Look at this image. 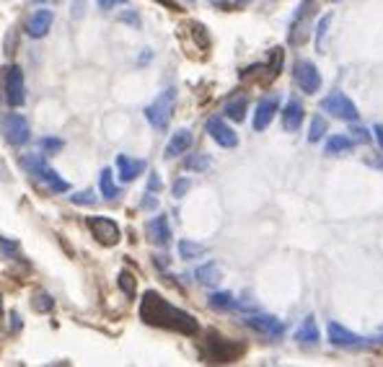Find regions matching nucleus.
<instances>
[{"label":"nucleus","instance_id":"nucleus-21","mask_svg":"<svg viewBox=\"0 0 383 367\" xmlns=\"http://www.w3.org/2000/svg\"><path fill=\"white\" fill-rule=\"evenodd\" d=\"M246 106H248L246 96H236V99L228 101L223 112H226L228 119H233V122H244V119H246Z\"/></svg>","mask_w":383,"mask_h":367},{"label":"nucleus","instance_id":"nucleus-8","mask_svg":"<svg viewBox=\"0 0 383 367\" xmlns=\"http://www.w3.org/2000/svg\"><path fill=\"white\" fill-rule=\"evenodd\" d=\"M86 225H89L91 235H93L102 246H117L119 244V238H122L119 225L114 223L112 217H89Z\"/></svg>","mask_w":383,"mask_h":367},{"label":"nucleus","instance_id":"nucleus-30","mask_svg":"<svg viewBox=\"0 0 383 367\" xmlns=\"http://www.w3.org/2000/svg\"><path fill=\"white\" fill-rule=\"evenodd\" d=\"M329 23H332V13H327L321 21L316 23V47H318V52L324 49V34H327Z\"/></svg>","mask_w":383,"mask_h":367},{"label":"nucleus","instance_id":"nucleus-18","mask_svg":"<svg viewBox=\"0 0 383 367\" xmlns=\"http://www.w3.org/2000/svg\"><path fill=\"white\" fill-rule=\"evenodd\" d=\"M192 132L189 130H176V132L171 134V140H169V145H166V153L163 156L166 158H179L181 153H187L192 147Z\"/></svg>","mask_w":383,"mask_h":367},{"label":"nucleus","instance_id":"nucleus-38","mask_svg":"<svg viewBox=\"0 0 383 367\" xmlns=\"http://www.w3.org/2000/svg\"><path fill=\"white\" fill-rule=\"evenodd\" d=\"M119 19H122L124 23H132V26H140V19H137V13H122V16H119Z\"/></svg>","mask_w":383,"mask_h":367},{"label":"nucleus","instance_id":"nucleus-29","mask_svg":"<svg viewBox=\"0 0 383 367\" xmlns=\"http://www.w3.org/2000/svg\"><path fill=\"white\" fill-rule=\"evenodd\" d=\"M210 163H213V161L205 156V153H194V156L187 158V163H184V166L189 168V171H197V174H202V171H207V168H210Z\"/></svg>","mask_w":383,"mask_h":367},{"label":"nucleus","instance_id":"nucleus-32","mask_svg":"<svg viewBox=\"0 0 383 367\" xmlns=\"http://www.w3.org/2000/svg\"><path fill=\"white\" fill-rule=\"evenodd\" d=\"M70 202H73V204L93 207V204H96V197H93V191H78V194H70Z\"/></svg>","mask_w":383,"mask_h":367},{"label":"nucleus","instance_id":"nucleus-3","mask_svg":"<svg viewBox=\"0 0 383 367\" xmlns=\"http://www.w3.org/2000/svg\"><path fill=\"white\" fill-rule=\"evenodd\" d=\"M21 166L32 174L34 178H39V181H45L47 187L52 191H57V194H62V191H70V184L65 181V178L57 174L52 166H47V161L42 158V153H34V156H21Z\"/></svg>","mask_w":383,"mask_h":367},{"label":"nucleus","instance_id":"nucleus-28","mask_svg":"<svg viewBox=\"0 0 383 367\" xmlns=\"http://www.w3.org/2000/svg\"><path fill=\"white\" fill-rule=\"evenodd\" d=\"M65 147V143L60 140V137H42L39 140V150H42V156H55Z\"/></svg>","mask_w":383,"mask_h":367},{"label":"nucleus","instance_id":"nucleus-27","mask_svg":"<svg viewBox=\"0 0 383 367\" xmlns=\"http://www.w3.org/2000/svg\"><path fill=\"white\" fill-rule=\"evenodd\" d=\"M117 282H119V289H122L127 298H135L137 295V282H135V277L127 272V269L119 272V279H117Z\"/></svg>","mask_w":383,"mask_h":367},{"label":"nucleus","instance_id":"nucleus-26","mask_svg":"<svg viewBox=\"0 0 383 367\" xmlns=\"http://www.w3.org/2000/svg\"><path fill=\"white\" fill-rule=\"evenodd\" d=\"M205 254V246L202 244H194V241H179V256L181 259H197V256Z\"/></svg>","mask_w":383,"mask_h":367},{"label":"nucleus","instance_id":"nucleus-12","mask_svg":"<svg viewBox=\"0 0 383 367\" xmlns=\"http://www.w3.org/2000/svg\"><path fill=\"white\" fill-rule=\"evenodd\" d=\"M205 130H207V134H210L220 147H236L238 145V134L233 132L220 117H210L207 124H205Z\"/></svg>","mask_w":383,"mask_h":367},{"label":"nucleus","instance_id":"nucleus-4","mask_svg":"<svg viewBox=\"0 0 383 367\" xmlns=\"http://www.w3.org/2000/svg\"><path fill=\"white\" fill-rule=\"evenodd\" d=\"M0 132L5 137V143L21 147L32 140V127H29V119L19 112H8L0 117Z\"/></svg>","mask_w":383,"mask_h":367},{"label":"nucleus","instance_id":"nucleus-11","mask_svg":"<svg viewBox=\"0 0 383 367\" xmlns=\"http://www.w3.org/2000/svg\"><path fill=\"white\" fill-rule=\"evenodd\" d=\"M238 355H241V346L226 342L223 336L213 334L207 339V357H210L213 362H233Z\"/></svg>","mask_w":383,"mask_h":367},{"label":"nucleus","instance_id":"nucleus-37","mask_svg":"<svg viewBox=\"0 0 383 367\" xmlns=\"http://www.w3.org/2000/svg\"><path fill=\"white\" fill-rule=\"evenodd\" d=\"M352 132H355V140H360V143H371V134H368V130H362V127H352Z\"/></svg>","mask_w":383,"mask_h":367},{"label":"nucleus","instance_id":"nucleus-15","mask_svg":"<svg viewBox=\"0 0 383 367\" xmlns=\"http://www.w3.org/2000/svg\"><path fill=\"white\" fill-rule=\"evenodd\" d=\"M329 342L334 346H342V349H358V346L365 344L362 336L352 334L342 323H329Z\"/></svg>","mask_w":383,"mask_h":367},{"label":"nucleus","instance_id":"nucleus-16","mask_svg":"<svg viewBox=\"0 0 383 367\" xmlns=\"http://www.w3.org/2000/svg\"><path fill=\"white\" fill-rule=\"evenodd\" d=\"M148 163L143 158H130V156H117V171H119V181L124 184H130V181H135L137 176H143L146 174Z\"/></svg>","mask_w":383,"mask_h":367},{"label":"nucleus","instance_id":"nucleus-6","mask_svg":"<svg viewBox=\"0 0 383 367\" xmlns=\"http://www.w3.org/2000/svg\"><path fill=\"white\" fill-rule=\"evenodd\" d=\"M321 109L327 114H332L334 119H342V122H355L358 119V106L352 104L349 96H345L342 91H334V93H329L327 99L321 101Z\"/></svg>","mask_w":383,"mask_h":367},{"label":"nucleus","instance_id":"nucleus-24","mask_svg":"<svg viewBox=\"0 0 383 367\" xmlns=\"http://www.w3.org/2000/svg\"><path fill=\"white\" fill-rule=\"evenodd\" d=\"M207 303H210L213 311H231V308H236V298L231 292H213L207 298Z\"/></svg>","mask_w":383,"mask_h":367},{"label":"nucleus","instance_id":"nucleus-41","mask_svg":"<svg viewBox=\"0 0 383 367\" xmlns=\"http://www.w3.org/2000/svg\"><path fill=\"white\" fill-rule=\"evenodd\" d=\"M11 318H13V321H11V329H13V331H19V329L23 326L21 318H19V313H11Z\"/></svg>","mask_w":383,"mask_h":367},{"label":"nucleus","instance_id":"nucleus-36","mask_svg":"<svg viewBox=\"0 0 383 367\" xmlns=\"http://www.w3.org/2000/svg\"><path fill=\"white\" fill-rule=\"evenodd\" d=\"M143 207H146V210H156L158 207V200L153 197V191H146V197H143Z\"/></svg>","mask_w":383,"mask_h":367},{"label":"nucleus","instance_id":"nucleus-44","mask_svg":"<svg viewBox=\"0 0 383 367\" xmlns=\"http://www.w3.org/2000/svg\"><path fill=\"white\" fill-rule=\"evenodd\" d=\"M210 3H215V5H223V3H226V0H210Z\"/></svg>","mask_w":383,"mask_h":367},{"label":"nucleus","instance_id":"nucleus-34","mask_svg":"<svg viewBox=\"0 0 383 367\" xmlns=\"http://www.w3.org/2000/svg\"><path fill=\"white\" fill-rule=\"evenodd\" d=\"M0 254L3 256H16L19 254V244H16V241H5V238H0Z\"/></svg>","mask_w":383,"mask_h":367},{"label":"nucleus","instance_id":"nucleus-23","mask_svg":"<svg viewBox=\"0 0 383 367\" xmlns=\"http://www.w3.org/2000/svg\"><path fill=\"white\" fill-rule=\"evenodd\" d=\"M327 156H342V153H349L352 150V140L345 137V134H334V137H329L327 140Z\"/></svg>","mask_w":383,"mask_h":367},{"label":"nucleus","instance_id":"nucleus-42","mask_svg":"<svg viewBox=\"0 0 383 367\" xmlns=\"http://www.w3.org/2000/svg\"><path fill=\"white\" fill-rule=\"evenodd\" d=\"M375 140H378V145H381V150H383V124H375Z\"/></svg>","mask_w":383,"mask_h":367},{"label":"nucleus","instance_id":"nucleus-46","mask_svg":"<svg viewBox=\"0 0 383 367\" xmlns=\"http://www.w3.org/2000/svg\"><path fill=\"white\" fill-rule=\"evenodd\" d=\"M0 313H3V305H0Z\"/></svg>","mask_w":383,"mask_h":367},{"label":"nucleus","instance_id":"nucleus-19","mask_svg":"<svg viewBox=\"0 0 383 367\" xmlns=\"http://www.w3.org/2000/svg\"><path fill=\"white\" fill-rule=\"evenodd\" d=\"M194 279H197L200 285L215 287V285L223 279V272H220V267H218L215 261H207V264H202V267H197V272H194Z\"/></svg>","mask_w":383,"mask_h":367},{"label":"nucleus","instance_id":"nucleus-39","mask_svg":"<svg viewBox=\"0 0 383 367\" xmlns=\"http://www.w3.org/2000/svg\"><path fill=\"white\" fill-rule=\"evenodd\" d=\"M161 189V178L158 174H150V181H148V191H158Z\"/></svg>","mask_w":383,"mask_h":367},{"label":"nucleus","instance_id":"nucleus-14","mask_svg":"<svg viewBox=\"0 0 383 367\" xmlns=\"http://www.w3.org/2000/svg\"><path fill=\"white\" fill-rule=\"evenodd\" d=\"M146 233L148 241L156 246H169L171 244V225L166 215H156L146 223Z\"/></svg>","mask_w":383,"mask_h":367},{"label":"nucleus","instance_id":"nucleus-13","mask_svg":"<svg viewBox=\"0 0 383 367\" xmlns=\"http://www.w3.org/2000/svg\"><path fill=\"white\" fill-rule=\"evenodd\" d=\"M277 109H280V99H277V96L262 99L259 104H257V112H254V130H257V132H264L272 124V119H275Z\"/></svg>","mask_w":383,"mask_h":367},{"label":"nucleus","instance_id":"nucleus-7","mask_svg":"<svg viewBox=\"0 0 383 367\" xmlns=\"http://www.w3.org/2000/svg\"><path fill=\"white\" fill-rule=\"evenodd\" d=\"M251 331H257L262 336H270V339H280L285 334V323L280 318H275L270 313H248L246 318H244Z\"/></svg>","mask_w":383,"mask_h":367},{"label":"nucleus","instance_id":"nucleus-2","mask_svg":"<svg viewBox=\"0 0 383 367\" xmlns=\"http://www.w3.org/2000/svg\"><path fill=\"white\" fill-rule=\"evenodd\" d=\"M174 109H176V88H166L163 93H158L156 101H150L146 106V119L150 122L153 130L166 132L171 117H174Z\"/></svg>","mask_w":383,"mask_h":367},{"label":"nucleus","instance_id":"nucleus-9","mask_svg":"<svg viewBox=\"0 0 383 367\" xmlns=\"http://www.w3.org/2000/svg\"><path fill=\"white\" fill-rule=\"evenodd\" d=\"M293 75H295V83L301 86L303 93H308V96L318 93V88H321V75H318V70H316L314 62H308V60H298V62H295Z\"/></svg>","mask_w":383,"mask_h":367},{"label":"nucleus","instance_id":"nucleus-22","mask_svg":"<svg viewBox=\"0 0 383 367\" xmlns=\"http://www.w3.org/2000/svg\"><path fill=\"white\" fill-rule=\"evenodd\" d=\"M99 189H102L104 194V200H117L119 197V187L114 184V174H112V168H104L102 174H99Z\"/></svg>","mask_w":383,"mask_h":367},{"label":"nucleus","instance_id":"nucleus-17","mask_svg":"<svg viewBox=\"0 0 383 367\" xmlns=\"http://www.w3.org/2000/svg\"><path fill=\"white\" fill-rule=\"evenodd\" d=\"M303 117H305L303 104L298 99H290L285 104V109H282V127H285L288 132H298L301 124H303Z\"/></svg>","mask_w":383,"mask_h":367},{"label":"nucleus","instance_id":"nucleus-5","mask_svg":"<svg viewBox=\"0 0 383 367\" xmlns=\"http://www.w3.org/2000/svg\"><path fill=\"white\" fill-rule=\"evenodd\" d=\"M3 96L13 109L26 104V80H23V70L19 65L3 67Z\"/></svg>","mask_w":383,"mask_h":367},{"label":"nucleus","instance_id":"nucleus-1","mask_svg":"<svg viewBox=\"0 0 383 367\" xmlns=\"http://www.w3.org/2000/svg\"><path fill=\"white\" fill-rule=\"evenodd\" d=\"M140 318L148 326H158L166 331H176L184 336H194L200 331V323L192 313L181 311L176 305H171L166 298H161L156 289H148L140 303Z\"/></svg>","mask_w":383,"mask_h":367},{"label":"nucleus","instance_id":"nucleus-40","mask_svg":"<svg viewBox=\"0 0 383 367\" xmlns=\"http://www.w3.org/2000/svg\"><path fill=\"white\" fill-rule=\"evenodd\" d=\"M83 8H86V3H83V0H76V5H73V16L78 19L80 13H83Z\"/></svg>","mask_w":383,"mask_h":367},{"label":"nucleus","instance_id":"nucleus-25","mask_svg":"<svg viewBox=\"0 0 383 367\" xmlns=\"http://www.w3.org/2000/svg\"><path fill=\"white\" fill-rule=\"evenodd\" d=\"M32 305H34L36 313H49L52 308H55V300L49 298V292H45V289H36L34 298H32Z\"/></svg>","mask_w":383,"mask_h":367},{"label":"nucleus","instance_id":"nucleus-33","mask_svg":"<svg viewBox=\"0 0 383 367\" xmlns=\"http://www.w3.org/2000/svg\"><path fill=\"white\" fill-rule=\"evenodd\" d=\"M192 189V181L189 178H176V181H174V197H176V200H181V197H184V194H187V191Z\"/></svg>","mask_w":383,"mask_h":367},{"label":"nucleus","instance_id":"nucleus-35","mask_svg":"<svg viewBox=\"0 0 383 367\" xmlns=\"http://www.w3.org/2000/svg\"><path fill=\"white\" fill-rule=\"evenodd\" d=\"M96 3H99V8H102V11H112V8L122 5V3H127V0H96Z\"/></svg>","mask_w":383,"mask_h":367},{"label":"nucleus","instance_id":"nucleus-31","mask_svg":"<svg viewBox=\"0 0 383 367\" xmlns=\"http://www.w3.org/2000/svg\"><path fill=\"white\" fill-rule=\"evenodd\" d=\"M324 132H327V122H324L321 117H316L314 122H311V132H308V140H311V143H318V140L324 137Z\"/></svg>","mask_w":383,"mask_h":367},{"label":"nucleus","instance_id":"nucleus-43","mask_svg":"<svg viewBox=\"0 0 383 367\" xmlns=\"http://www.w3.org/2000/svg\"><path fill=\"white\" fill-rule=\"evenodd\" d=\"M158 3H163V5L171 8V11H179V8H176V3H171V0H158Z\"/></svg>","mask_w":383,"mask_h":367},{"label":"nucleus","instance_id":"nucleus-10","mask_svg":"<svg viewBox=\"0 0 383 367\" xmlns=\"http://www.w3.org/2000/svg\"><path fill=\"white\" fill-rule=\"evenodd\" d=\"M52 21H55V13L47 11V8H36L29 19H26V26H23V32H26V36L29 39H42V36H47L49 34V29H52Z\"/></svg>","mask_w":383,"mask_h":367},{"label":"nucleus","instance_id":"nucleus-45","mask_svg":"<svg viewBox=\"0 0 383 367\" xmlns=\"http://www.w3.org/2000/svg\"><path fill=\"white\" fill-rule=\"evenodd\" d=\"M238 5H246V3H251V0H236Z\"/></svg>","mask_w":383,"mask_h":367},{"label":"nucleus","instance_id":"nucleus-20","mask_svg":"<svg viewBox=\"0 0 383 367\" xmlns=\"http://www.w3.org/2000/svg\"><path fill=\"white\" fill-rule=\"evenodd\" d=\"M295 339L301 342V344H308V346H314V344H318V329H316V318L314 316H308L301 326H298V331H295Z\"/></svg>","mask_w":383,"mask_h":367}]
</instances>
